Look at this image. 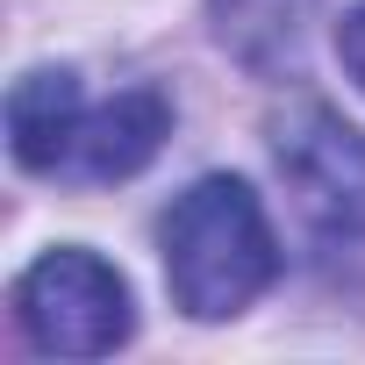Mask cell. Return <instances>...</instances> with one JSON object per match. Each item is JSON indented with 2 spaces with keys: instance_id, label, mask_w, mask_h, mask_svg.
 Segmentation results:
<instances>
[{
  "instance_id": "cell-4",
  "label": "cell",
  "mask_w": 365,
  "mask_h": 365,
  "mask_svg": "<svg viewBox=\"0 0 365 365\" xmlns=\"http://www.w3.org/2000/svg\"><path fill=\"white\" fill-rule=\"evenodd\" d=\"M272 165L322 237H365V136L336 108L294 101L272 122Z\"/></svg>"
},
{
  "instance_id": "cell-2",
  "label": "cell",
  "mask_w": 365,
  "mask_h": 365,
  "mask_svg": "<svg viewBox=\"0 0 365 365\" xmlns=\"http://www.w3.org/2000/svg\"><path fill=\"white\" fill-rule=\"evenodd\" d=\"M165 251V287L194 322H222L251 308L279 279V237L258 208V194L230 172H208L179 194L158 222Z\"/></svg>"
},
{
  "instance_id": "cell-3",
  "label": "cell",
  "mask_w": 365,
  "mask_h": 365,
  "mask_svg": "<svg viewBox=\"0 0 365 365\" xmlns=\"http://www.w3.org/2000/svg\"><path fill=\"white\" fill-rule=\"evenodd\" d=\"M15 322L43 358H108V351L129 344L136 301H129V279L108 258L58 244L15 279Z\"/></svg>"
},
{
  "instance_id": "cell-5",
  "label": "cell",
  "mask_w": 365,
  "mask_h": 365,
  "mask_svg": "<svg viewBox=\"0 0 365 365\" xmlns=\"http://www.w3.org/2000/svg\"><path fill=\"white\" fill-rule=\"evenodd\" d=\"M336 58H344V72H351V86L365 93V0L336 22Z\"/></svg>"
},
{
  "instance_id": "cell-1",
  "label": "cell",
  "mask_w": 365,
  "mask_h": 365,
  "mask_svg": "<svg viewBox=\"0 0 365 365\" xmlns=\"http://www.w3.org/2000/svg\"><path fill=\"white\" fill-rule=\"evenodd\" d=\"M172 136V101L158 86H129L115 101H86L72 72H22L8 93V150L36 179L115 187L136 179Z\"/></svg>"
}]
</instances>
